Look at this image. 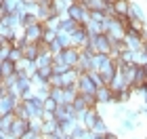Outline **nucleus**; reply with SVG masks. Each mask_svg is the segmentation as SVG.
<instances>
[{"label": "nucleus", "instance_id": "4", "mask_svg": "<svg viewBox=\"0 0 147 139\" xmlns=\"http://www.w3.org/2000/svg\"><path fill=\"white\" fill-rule=\"evenodd\" d=\"M88 40H90V34H88V30H86L84 25H78V28L71 32V44L76 46V49L82 51L84 46L88 44Z\"/></svg>", "mask_w": 147, "mask_h": 139}, {"label": "nucleus", "instance_id": "33", "mask_svg": "<svg viewBox=\"0 0 147 139\" xmlns=\"http://www.w3.org/2000/svg\"><path fill=\"white\" fill-rule=\"evenodd\" d=\"M44 25H46L49 30H57V32H59V25H61V15H51V17L44 21Z\"/></svg>", "mask_w": 147, "mask_h": 139}, {"label": "nucleus", "instance_id": "46", "mask_svg": "<svg viewBox=\"0 0 147 139\" xmlns=\"http://www.w3.org/2000/svg\"><path fill=\"white\" fill-rule=\"evenodd\" d=\"M84 131H86L84 127H78V129L74 131V133H71L69 137H71V139H82V137H84Z\"/></svg>", "mask_w": 147, "mask_h": 139}, {"label": "nucleus", "instance_id": "18", "mask_svg": "<svg viewBox=\"0 0 147 139\" xmlns=\"http://www.w3.org/2000/svg\"><path fill=\"white\" fill-rule=\"evenodd\" d=\"M34 91H36V97H38V99L46 101V99L51 97V91H53V87H51L49 82H40V84H36V87H34Z\"/></svg>", "mask_w": 147, "mask_h": 139}, {"label": "nucleus", "instance_id": "47", "mask_svg": "<svg viewBox=\"0 0 147 139\" xmlns=\"http://www.w3.org/2000/svg\"><path fill=\"white\" fill-rule=\"evenodd\" d=\"M44 139H65V135L61 133V129H59V133H53V135H44Z\"/></svg>", "mask_w": 147, "mask_h": 139}, {"label": "nucleus", "instance_id": "29", "mask_svg": "<svg viewBox=\"0 0 147 139\" xmlns=\"http://www.w3.org/2000/svg\"><path fill=\"white\" fill-rule=\"evenodd\" d=\"M67 2L65 0H53V13L55 15H61V17H65V13H67Z\"/></svg>", "mask_w": 147, "mask_h": 139}, {"label": "nucleus", "instance_id": "41", "mask_svg": "<svg viewBox=\"0 0 147 139\" xmlns=\"http://www.w3.org/2000/svg\"><path fill=\"white\" fill-rule=\"evenodd\" d=\"M36 76L40 78V80L49 82V78L53 76V68H38V72H36Z\"/></svg>", "mask_w": 147, "mask_h": 139}, {"label": "nucleus", "instance_id": "45", "mask_svg": "<svg viewBox=\"0 0 147 139\" xmlns=\"http://www.w3.org/2000/svg\"><path fill=\"white\" fill-rule=\"evenodd\" d=\"M57 105H59V103L55 101V99L49 97V99L44 101V110H46V112H55V110H57Z\"/></svg>", "mask_w": 147, "mask_h": 139}, {"label": "nucleus", "instance_id": "19", "mask_svg": "<svg viewBox=\"0 0 147 139\" xmlns=\"http://www.w3.org/2000/svg\"><path fill=\"white\" fill-rule=\"evenodd\" d=\"M78 127H80V124H78V118H67V120L61 122V133H63L65 137H69Z\"/></svg>", "mask_w": 147, "mask_h": 139}, {"label": "nucleus", "instance_id": "6", "mask_svg": "<svg viewBox=\"0 0 147 139\" xmlns=\"http://www.w3.org/2000/svg\"><path fill=\"white\" fill-rule=\"evenodd\" d=\"M25 103V108H28V112H30V118H42L44 116V101L42 99H38V97H34V99H30V101H23Z\"/></svg>", "mask_w": 147, "mask_h": 139}, {"label": "nucleus", "instance_id": "7", "mask_svg": "<svg viewBox=\"0 0 147 139\" xmlns=\"http://www.w3.org/2000/svg\"><path fill=\"white\" fill-rule=\"evenodd\" d=\"M76 84H78V91L82 93V95H95V93H97V84L92 82V78L88 74H82L78 78Z\"/></svg>", "mask_w": 147, "mask_h": 139}, {"label": "nucleus", "instance_id": "48", "mask_svg": "<svg viewBox=\"0 0 147 139\" xmlns=\"http://www.w3.org/2000/svg\"><path fill=\"white\" fill-rule=\"evenodd\" d=\"M105 139H120V135L116 133V131H109V133L105 135Z\"/></svg>", "mask_w": 147, "mask_h": 139}, {"label": "nucleus", "instance_id": "55", "mask_svg": "<svg viewBox=\"0 0 147 139\" xmlns=\"http://www.w3.org/2000/svg\"><path fill=\"white\" fill-rule=\"evenodd\" d=\"M145 139H147V133H145Z\"/></svg>", "mask_w": 147, "mask_h": 139}, {"label": "nucleus", "instance_id": "24", "mask_svg": "<svg viewBox=\"0 0 147 139\" xmlns=\"http://www.w3.org/2000/svg\"><path fill=\"white\" fill-rule=\"evenodd\" d=\"M126 112H128L126 103H113V105H111V116L116 118L118 122H120V120H122V118L126 116Z\"/></svg>", "mask_w": 147, "mask_h": 139}, {"label": "nucleus", "instance_id": "56", "mask_svg": "<svg viewBox=\"0 0 147 139\" xmlns=\"http://www.w3.org/2000/svg\"><path fill=\"white\" fill-rule=\"evenodd\" d=\"M0 4H2V0H0Z\"/></svg>", "mask_w": 147, "mask_h": 139}, {"label": "nucleus", "instance_id": "9", "mask_svg": "<svg viewBox=\"0 0 147 139\" xmlns=\"http://www.w3.org/2000/svg\"><path fill=\"white\" fill-rule=\"evenodd\" d=\"M28 131H30V120H23V118H15V122L11 124L9 135L17 137V139H21L25 133H28Z\"/></svg>", "mask_w": 147, "mask_h": 139}, {"label": "nucleus", "instance_id": "38", "mask_svg": "<svg viewBox=\"0 0 147 139\" xmlns=\"http://www.w3.org/2000/svg\"><path fill=\"white\" fill-rule=\"evenodd\" d=\"M38 21H40V19H38L36 15H30V13H25L23 19H21V28H30V25H36Z\"/></svg>", "mask_w": 147, "mask_h": 139}, {"label": "nucleus", "instance_id": "28", "mask_svg": "<svg viewBox=\"0 0 147 139\" xmlns=\"http://www.w3.org/2000/svg\"><path fill=\"white\" fill-rule=\"evenodd\" d=\"M51 68H53V74H65V72H67L69 70V65H65L63 61H61V57H55V59H53V65H51Z\"/></svg>", "mask_w": 147, "mask_h": 139}, {"label": "nucleus", "instance_id": "43", "mask_svg": "<svg viewBox=\"0 0 147 139\" xmlns=\"http://www.w3.org/2000/svg\"><path fill=\"white\" fill-rule=\"evenodd\" d=\"M51 97L55 99V101L61 105V103H65V97H63V89H53L51 91Z\"/></svg>", "mask_w": 147, "mask_h": 139}, {"label": "nucleus", "instance_id": "8", "mask_svg": "<svg viewBox=\"0 0 147 139\" xmlns=\"http://www.w3.org/2000/svg\"><path fill=\"white\" fill-rule=\"evenodd\" d=\"M59 57H61V61H63L65 65H69V68H76L78 61H80V49H76V46H69V49H65Z\"/></svg>", "mask_w": 147, "mask_h": 139}, {"label": "nucleus", "instance_id": "50", "mask_svg": "<svg viewBox=\"0 0 147 139\" xmlns=\"http://www.w3.org/2000/svg\"><path fill=\"white\" fill-rule=\"evenodd\" d=\"M143 51H147V40H145V42H143Z\"/></svg>", "mask_w": 147, "mask_h": 139}, {"label": "nucleus", "instance_id": "36", "mask_svg": "<svg viewBox=\"0 0 147 139\" xmlns=\"http://www.w3.org/2000/svg\"><path fill=\"white\" fill-rule=\"evenodd\" d=\"M15 116H17V118H23V120H30V112H28V108H25V103H23V101H19V103H17V108H15Z\"/></svg>", "mask_w": 147, "mask_h": 139}, {"label": "nucleus", "instance_id": "14", "mask_svg": "<svg viewBox=\"0 0 147 139\" xmlns=\"http://www.w3.org/2000/svg\"><path fill=\"white\" fill-rule=\"evenodd\" d=\"M132 97H135V91H132L130 87H126V89H122V91H116V93H113V101H116V103H126V105H128Z\"/></svg>", "mask_w": 147, "mask_h": 139}, {"label": "nucleus", "instance_id": "10", "mask_svg": "<svg viewBox=\"0 0 147 139\" xmlns=\"http://www.w3.org/2000/svg\"><path fill=\"white\" fill-rule=\"evenodd\" d=\"M124 42L126 46H128L130 51H143V40H141V34H137V32H126V36H124Z\"/></svg>", "mask_w": 147, "mask_h": 139}, {"label": "nucleus", "instance_id": "5", "mask_svg": "<svg viewBox=\"0 0 147 139\" xmlns=\"http://www.w3.org/2000/svg\"><path fill=\"white\" fill-rule=\"evenodd\" d=\"M21 101V99L13 97L11 93H6V95H0V116H6V114H15V108L17 103Z\"/></svg>", "mask_w": 147, "mask_h": 139}, {"label": "nucleus", "instance_id": "27", "mask_svg": "<svg viewBox=\"0 0 147 139\" xmlns=\"http://www.w3.org/2000/svg\"><path fill=\"white\" fill-rule=\"evenodd\" d=\"M38 55H40L38 44H28V46L23 49V57H25V59H30V61H36Z\"/></svg>", "mask_w": 147, "mask_h": 139}, {"label": "nucleus", "instance_id": "49", "mask_svg": "<svg viewBox=\"0 0 147 139\" xmlns=\"http://www.w3.org/2000/svg\"><path fill=\"white\" fill-rule=\"evenodd\" d=\"M23 2H25V4H32V2H36V0H23Z\"/></svg>", "mask_w": 147, "mask_h": 139}, {"label": "nucleus", "instance_id": "15", "mask_svg": "<svg viewBox=\"0 0 147 139\" xmlns=\"http://www.w3.org/2000/svg\"><path fill=\"white\" fill-rule=\"evenodd\" d=\"M128 17H130V19H137V21H141V23H147V15H145L143 6L139 4V2H130V13H128Z\"/></svg>", "mask_w": 147, "mask_h": 139}, {"label": "nucleus", "instance_id": "32", "mask_svg": "<svg viewBox=\"0 0 147 139\" xmlns=\"http://www.w3.org/2000/svg\"><path fill=\"white\" fill-rule=\"evenodd\" d=\"M57 40H59V44L63 46V51L69 49V46H74V44H71V34H67V32H59V34H57Z\"/></svg>", "mask_w": 147, "mask_h": 139}, {"label": "nucleus", "instance_id": "1", "mask_svg": "<svg viewBox=\"0 0 147 139\" xmlns=\"http://www.w3.org/2000/svg\"><path fill=\"white\" fill-rule=\"evenodd\" d=\"M44 30H46V25L42 21H38L36 25L23 28V36L30 44H38V42H42V38H44Z\"/></svg>", "mask_w": 147, "mask_h": 139}, {"label": "nucleus", "instance_id": "30", "mask_svg": "<svg viewBox=\"0 0 147 139\" xmlns=\"http://www.w3.org/2000/svg\"><path fill=\"white\" fill-rule=\"evenodd\" d=\"M13 74H17V63H13V61H2V78L6 76H13Z\"/></svg>", "mask_w": 147, "mask_h": 139}, {"label": "nucleus", "instance_id": "17", "mask_svg": "<svg viewBox=\"0 0 147 139\" xmlns=\"http://www.w3.org/2000/svg\"><path fill=\"white\" fill-rule=\"evenodd\" d=\"M53 53L46 49V51H40V55H38V59H36V68H51L53 65Z\"/></svg>", "mask_w": 147, "mask_h": 139}, {"label": "nucleus", "instance_id": "21", "mask_svg": "<svg viewBox=\"0 0 147 139\" xmlns=\"http://www.w3.org/2000/svg\"><path fill=\"white\" fill-rule=\"evenodd\" d=\"M90 131H92V133H95V135H107V133H109L111 129L107 127V122H105V118H101V116H99V118H97V122L92 124V129H90Z\"/></svg>", "mask_w": 147, "mask_h": 139}, {"label": "nucleus", "instance_id": "35", "mask_svg": "<svg viewBox=\"0 0 147 139\" xmlns=\"http://www.w3.org/2000/svg\"><path fill=\"white\" fill-rule=\"evenodd\" d=\"M15 114H6V116H0V124H2V131H6V133H9L11 131V124L15 122Z\"/></svg>", "mask_w": 147, "mask_h": 139}, {"label": "nucleus", "instance_id": "13", "mask_svg": "<svg viewBox=\"0 0 147 139\" xmlns=\"http://www.w3.org/2000/svg\"><path fill=\"white\" fill-rule=\"evenodd\" d=\"M21 15L19 13H9V15H2L0 17V21L2 23H6L9 28H13V30H21Z\"/></svg>", "mask_w": 147, "mask_h": 139}, {"label": "nucleus", "instance_id": "42", "mask_svg": "<svg viewBox=\"0 0 147 139\" xmlns=\"http://www.w3.org/2000/svg\"><path fill=\"white\" fill-rule=\"evenodd\" d=\"M90 13V21H97V23H103L105 19H107V15H105L103 11H88Z\"/></svg>", "mask_w": 147, "mask_h": 139}, {"label": "nucleus", "instance_id": "3", "mask_svg": "<svg viewBox=\"0 0 147 139\" xmlns=\"http://www.w3.org/2000/svg\"><path fill=\"white\" fill-rule=\"evenodd\" d=\"M76 118H78V124H80V127L92 129V124H95L97 118H99V112H97V108H86L84 112L76 114Z\"/></svg>", "mask_w": 147, "mask_h": 139}, {"label": "nucleus", "instance_id": "20", "mask_svg": "<svg viewBox=\"0 0 147 139\" xmlns=\"http://www.w3.org/2000/svg\"><path fill=\"white\" fill-rule=\"evenodd\" d=\"M15 36H17V30H13V28H9L6 23L0 21V40H9V42H13V40H15Z\"/></svg>", "mask_w": 147, "mask_h": 139}, {"label": "nucleus", "instance_id": "40", "mask_svg": "<svg viewBox=\"0 0 147 139\" xmlns=\"http://www.w3.org/2000/svg\"><path fill=\"white\" fill-rule=\"evenodd\" d=\"M49 84H51L53 89H63V76L61 74H53L49 78Z\"/></svg>", "mask_w": 147, "mask_h": 139}, {"label": "nucleus", "instance_id": "54", "mask_svg": "<svg viewBox=\"0 0 147 139\" xmlns=\"http://www.w3.org/2000/svg\"><path fill=\"white\" fill-rule=\"evenodd\" d=\"M65 139H71V137H65Z\"/></svg>", "mask_w": 147, "mask_h": 139}, {"label": "nucleus", "instance_id": "52", "mask_svg": "<svg viewBox=\"0 0 147 139\" xmlns=\"http://www.w3.org/2000/svg\"><path fill=\"white\" fill-rule=\"evenodd\" d=\"M0 76H2V63H0Z\"/></svg>", "mask_w": 147, "mask_h": 139}, {"label": "nucleus", "instance_id": "22", "mask_svg": "<svg viewBox=\"0 0 147 139\" xmlns=\"http://www.w3.org/2000/svg\"><path fill=\"white\" fill-rule=\"evenodd\" d=\"M82 6H84L86 11H103V13H105L107 2H105V0H84Z\"/></svg>", "mask_w": 147, "mask_h": 139}, {"label": "nucleus", "instance_id": "39", "mask_svg": "<svg viewBox=\"0 0 147 139\" xmlns=\"http://www.w3.org/2000/svg\"><path fill=\"white\" fill-rule=\"evenodd\" d=\"M57 34H59L57 30H49V28H46V30H44V38H42V42H44V44L55 42V40H57Z\"/></svg>", "mask_w": 147, "mask_h": 139}, {"label": "nucleus", "instance_id": "44", "mask_svg": "<svg viewBox=\"0 0 147 139\" xmlns=\"http://www.w3.org/2000/svg\"><path fill=\"white\" fill-rule=\"evenodd\" d=\"M135 63H137V65H143V68H145V65H147V51H139V53H137Z\"/></svg>", "mask_w": 147, "mask_h": 139}, {"label": "nucleus", "instance_id": "31", "mask_svg": "<svg viewBox=\"0 0 147 139\" xmlns=\"http://www.w3.org/2000/svg\"><path fill=\"white\" fill-rule=\"evenodd\" d=\"M84 28L88 30V34H90V36H101V34H103V25H101V23H97V21H88V23L84 25Z\"/></svg>", "mask_w": 147, "mask_h": 139}, {"label": "nucleus", "instance_id": "23", "mask_svg": "<svg viewBox=\"0 0 147 139\" xmlns=\"http://www.w3.org/2000/svg\"><path fill=\"white\" fill-rule=\"evenodd\" d=\"M78 21H74V19H69V17H61V25H59V32H67V34H71L74 30L78 28Z\"/></svg>", "mask_w": 147, "mask_h": 139}, {"label": "nucleus", "instance_id": "51", "mask_svg": "<svg viewBox=\"0 0 147 139\" xmlns=\"http://www.w3.org/2000/svg\"><path fill=\"white\" fill-rule=\"evenodd\" d=\"M95 139H105V135H97V137H95Z\"/></svg>", "mask_w": 147, "mask_h": 139}, {"label": "nucleus", "instance_id": "16", "mask_svg": "<svg viewBox=\"0 0 147 139\" xmlns=\"http://www.w3.org/2000/svg\"><path fill=\"white\" fill-rule=\"evenodd\" d=\"M113 13H116V17H128L130 0H116V2H113Z\"/></svg>", "mask_w": 147, "mask_h": 139}, {"label": "nucleus", "instance_id": "11", "mask_svg": "<svg viewBox=\"0 0 147 139\" xmlns=\"http://www.w3.org/2000/svg\"><path fill=\"white\" fill-rule=\"evenodd\" d=\"M95 97H97V101H99V103H103V105H113V103H116V101H113V91H111L109 87H101V89H97Z\"/></svg>", "mask_w": 147, "mask_h": 139}, {"label": "nucleus", "instance_id": "25", "mask_svg": "<svg viewBox=\"0 0 147 139\" xmlns=\"http://www.w3.org/2000/svg\"><path fill=\"white\" fill-rule=\"evenodd\" d=\"M80 95V91H78V84H69V87H65L63 89V97H65V103H71L74 99H76Z\"/></svg>", "mask_w": 147, "mask_h": 139}, {"label": "nucleus", "instance_id": "37", "mask_svg": "<svg viewBox=\"0 0 147 139\" xmlns=\"http://www.w3.org/2000/svg\"><path fill=\"white\" fill-rule=\"evenodd\" d=\"M21 59H23V49H19V46H13V49H11V55H9V61L19 63Z\"/></svg>", "mask_w": 147, "mask_h": 139}, {"label": "nucleus", "instance_id": "12", "mask_svg": "<svg viewBox=\"0 0 147 139\" xmlns=\"http://www.w3.org/2000/svg\"><path fill=\"white\" fill-rule=\"evenodd\" d=\"M17 72H23L25 76H30V78H32V76H34L36 72H38V68H36V61H30V59H25V57H23L21 61L17 63Z\"/></svg>", "mask_w": 147, "mask_h": 139}, {"label": "nucleus", "instance_id": "34", "mask_svg": "<svg viewBox=\"0 0 147 139\" xmlns=\"http://www.w3.org/2000/svg\"><path fill=\"white\" fill-rule=\"evenodd\" d=\"M30 131L34 135H42V118H30Z\"/></svg>", "mask_w": 147, "mask_h": 139}, {"label": "nucleus", "instance_id": "57", "mask_svg": "<svg viewBox=\"0 0 147 139\" xmlns=\"http://www.w3.org/2000/svg\"><path fill=\"white\" fill-rule=\"evenodd\" d=\"M0 95H2V91H0Z\"/></svg>", "mask_w": 147, "mask_h": 139}, {"label": "nucleus", "instance_id": "53", "mask_svg": "<svg viewBox=\"0 0 147 139\" xmlns=\"http://www.w3.org/2000/svg\"><path fill=\"white\" fill-rule=\"evenodd\" d=\"M0 84H2V76H0Z\"/></svg>", "mask_w": 147, "mask_h": 139}, {"label": "nucleus", "instance_id": "2", "mask_svg": "<svg viewBox=\"0 0 147 139\" xmlns=\"http://www.w3.org/2000/svg\"><path fill=\"white\" fill-rule=\"evenodd\" d=\"M88 46H92V49H95L97 53H101V55H109V53H111V38H109L107 34L90 36Z\"/></svg>", "mask_w": 147, "mask_h": 139}, {"label": "nucleus", "instance_id": "26", "mask_svg": "<svg viewBox=\"0 0 147 139\" xmlns=\"http://www.w3.org/2000/svg\"><path fill=\"white\" fill-rule=\"evenodd\" d=\"M69 105L74 108V112H76V114H80V112H84L86 108H88V105H86V99H84V95H82V93H80V95H78L76 99H74V101H71Z\"/></svg>", "mask_w": 147, "mask_h": 139}]
</instances>
